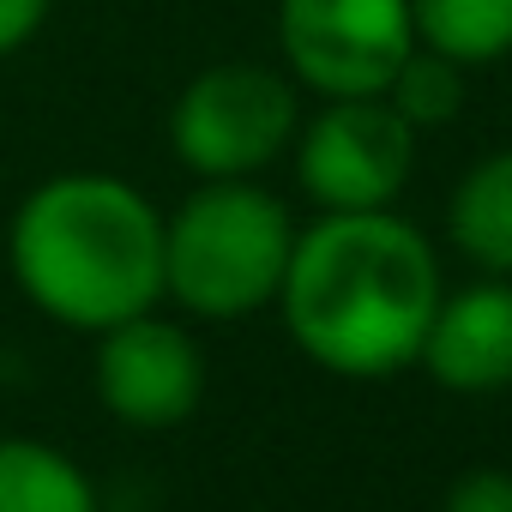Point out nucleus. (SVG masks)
<instances>
[{"label": "nucleus", "instance_id": "11", "mask_svg": "<svg viewBox=\"0 0 512 512\" xmlns=\"http://www.w3.org/2000/svg\"><path fill=\"white\" fill-rule=\"evenodd\" d=\"M416 43L458 61L488 67L512 55V0H410Z\"/></svg>", "mask_w": 512, "mask_h": 512}, {"label": "nucleus", "instance_id": "2", "mask_svg": "<svg viewBox=\"0 0 512 512\" xmlns=\"http://www.w3.org/2000/svg\"><path fill=\"white\" fill-rule=\"evenodd\" d=\"M7 266L37 314L109 332L163 302V211L103 169L49 175L7 223Z\"/></svg>", "mask_w": 512, "mask_h": 512}, {"label": "nucleus", "instance_id": "6", "mask_svg": "<svg viewBox=\"0 0 512 512\" xmlns=\"http://www.w3.org/2000/svg\"><path fill=\"white\" fill-rule=\"evenodd\" d=\"M296 187L320 211H386L416 169V127L386 97H326L296 127Z\"/></svg>", "mask_w": 512, "mask_h": 512}, {"label": "nucleus", "instance_id": "1", "mask_svg": "<svg viewBox=\"0 0 512 512\" xmlns=\"http://www.w3.org/2000/svg\"><path fill=\"white\" fill-rule=\"evenodd\" d=\"M446 284L434 241L386 211H320L296 229L278 290L290 344L344 380H386L416 368Z\"/></svg>", "mask_w": 512, "mask_h": 512}, {"label": "nucleus", "instance_id": "4", "mask_svg": "<svg viewBox=\"0 0 512 512\" xmlns=\"http://www.w3.org/2000/svg\"><path fill=\"white\" fill-rule=\"evenodd\" d=\"M302 127V85L266 61H217L181 85L169 109V151L193 181H253L290 157Z\"/></svg>", "mask_w": 512, "mask_h": 512}, {"label": "nucleus", "instance_id": "10", "mask_svg": "<svg viewBox=\"0 0 512 512\" xmlns=\"http://www.w3.org/2000/svg\"><path fill=\"white\" fill-rule=\"evenodd\" d=\"M0 512H103V500L61 446L0 434Z\"/></svg>", "mask_w": 512, "mask_h": 512}, {"label": "nucleus", "instance_id": "8", "mask_svg": "<svg viewBox=\"0 0 512 512\" xmlns=\"http://www.w3.org/2000/svg\"><path fill=\"white\" fill-rule=\"evenodd\" d=\"M416 368H428L458 398H488L512 386V278H476L440 296Z\"/></svg>", "mask_w": 512, "mask_h": 512}, {"label": "nucleus", "instance_id": "7", "mask_svg": "<svg viewBox=\"0 0 512 512\" xmlns=\"http://www.w3.org/2000/svg\"><path fill=\"white\" fill-rule=\"evenodd\" d=\"M97 398L115 422L127 428H175L199 410L205 398V356L187 326L163 320L157 308L97 332V362H91Z\"/></svg>", "mask_w": 512, "mask_h": 512}, {"label": "nucleus", "instance_id": "5", "mask_svg": "<svg viewBox=\"0 0 512 512\" xmlns=\"http://www.w3.org/2000/svg\"><path fill=\"white\" fill-rule=\"evenodd\" d=\"M410 49H416L410 0H278L284 73L320 103L386 97Z\"/></svg>", "mask_w": 512, "mask_h": 512}, {"label": "nucleus", "instance_id": "3", "mask_svg": "<svg viewBox=\"0 0 512 512\" xmlns=\"http://www.w3.org/2000/svg\"><path fill=\"white\" fill-rule=\"evenodd\" d=\"M296 253V217L253 181H199L163 217V296L199 320H247L278 308Z\"/></svg>", "mask_w": 512, "mask_h": 512}, {"label": "nucleus", "instance_id": "9", "mask_svg": "<svg viewBox=\"0 0 512 512\" xmlns=\"http://www.w3.org/2000/svg\"><path fill=\"white\" fill-rule=\"evenodd\" d=\"M446 235L476 272L512 278V145L476 157L458 175L446 199Z\"/></svg>", "mask_w": 512, "mask_h": 512}, {"label": "nucleus", "instance_id": "13", "mask_svg": "<svg viewBox=\"0 0 512 512\" xmlns=\"http://www.w3.org/2000/svg\"><path fill=\"white\" fill-rule=\"evenodd\" d=\"M440 512H512V470H494V464L464 470V476L446 488Z\"/></svg>", "mask_w": 512, "mask_h": 512}, {"label": "nucleus", "instance_id": "14", "mask_svg": "<svg viewBox=\"0 0 512 512\" xmlns=\"http://www.w3.org/2000/svg\"><path fill=\"white\" fill-rule=\"evenodd\" d=\"M55 13V0H0V61L19 55Z\"/></svg>", "mask_w": 512, "mask_h": 512}, {"label": "nucleus", "instance_id": "12", "mask_svg": "<svg viewBox=\"0 0 512 512\" xmlns=\"http://www.w3.org/2000/svg\"><path fill=\"white\" fill-rule=\"evenodd\" d=\"M386 103H392V109H398L416 133L452 127V121H458V109H464V67L416 43V49H410V61L392 73Z\"/></svg>", "mask_w": 512, "mask_h": 512}]
</instances>
